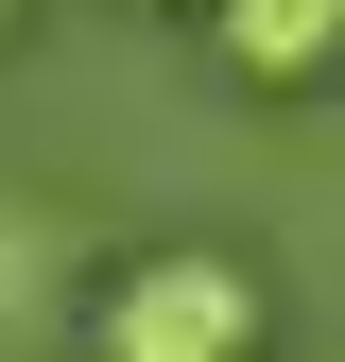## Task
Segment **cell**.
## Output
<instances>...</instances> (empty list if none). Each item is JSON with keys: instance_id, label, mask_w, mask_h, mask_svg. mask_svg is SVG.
Instances as JSON below:
<instances>
[{"instance_id": "1", "label": "cell", "mask_w": 345, "mask_h": 362, "mask_svg": "<svg viewBox=\"0 0 345 362\" xmlns=\"http://www.w3.org/2000/svg\"><path fill=\"white\" fill-rule=\"evenodd\" d=\"M86 345H104V362H259V276L225 242H156V259L104 276Z\"/></svg>"}, {"instance_id": "2", "label": "cell", "mask_w": 345, "mask_h": 362, "mask_svg": "<svg viewBox=\"0 0 345 362\" xmlns=\"http://www.w3.org/2000/svg\"><path fill=\"white\" fill-rule=\"evenodd\" d=\"M207 52L242 86H328L345 69V0H207Z\"/></svg>"}, {"instance_id": "3", "label": "cell", "mask_w": 345, "mask_h": 362, "mask_svg": "<svg viewBox=\"0 0 345 362\" xmlns=\"http://www.w3.org/2000/svg\"><path fill=\"white\" fill-rule=\"evenodd\" d=\"M18 293H35V224L0 207V310H18Z\"/></svg>"}, {"instance_id": "4", "label": "cell", "mask_w": 345, "mask_h": 362, "mask_svg": "<svg viewBox=\"0 0 345 362\" xmlns=\"http://www.w3.org/2000/svg\"><path fill=\"white\" fill-rule=\"evenodd\" d=\"M0 18H18V0H0Z\"/></svg>"}]
</instances>
